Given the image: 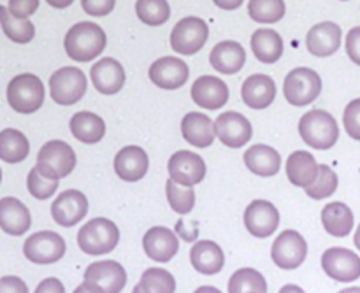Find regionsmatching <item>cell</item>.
<instances>
[{"mask_svg":"<svg viewBox=\"0 0 360 293\" xmlns=\"http://www.w3.org/2000/svg\"><path fill=\"white\" fill-rule=\"evenodd\" d=\"M108 46V35L94 21H79L69 28L63 39V48L74 62H91L102 55Z\"/></svg>","mask_w":360,"mask_h":293,"instance_id":"6da1fadb","label":"cell"},{"mask_svg":"<svg viewBox=\"0 0 360 293\" xmlns=\"http://www.w3.org/2000/svg\"><path fill=\"white\" fill-rule=\"evenodd\" d=\"M299 136L313 150H330L340 139V126L330 112L322 109L308 111L299 122Z\"/></svg>","mask_w":360,"mask_h":293,"instance_id":"7a4b0ae2","label":"cell"},{"mask_svg":"<svg viewBox=\"0 0 360 293\" xmlns=\"http://www.w3.org/2000/svg\"><path fill=\"white\" fill-rule=\"evenodd\" d=\"M6 97L7 104L11 105L13 111L20 112V115H32V112L39 111L44 104L46 90L41 77L25 72L18 74L9 81Z\"/></svg>","mask_w":360,"mask_h":293,"instance_id":"3957f363","label":"cell"},{"mask_svg":"<svg viewBox=\"0 0 360 293\" xmlns=\"http://www.w3.org/2000/svg\"><path fill=\"white\" fill-rule=\"evenodd\" d=\"M120 230L108 218H94L77 232V246L86 255H105L118 246Z\"/></svg>","mask_w":360,"mask_h":293,"instance_id":"277c9868","label":"cell"},{"mask_svg":"<svg viewBox=\"0 0 360 293\" xmlns=\"http://www.w3.org/2000/svg\"><path fill=\"white\" fill-rule=\"evenodd\" d=\"M322 93V77L309 67H297L290 70L283 81V95L288 104L304 108L313 104Z\"/></svg>","mask_w":360,"mask_h":293,"instance_id":"5b68a950","label":"cell"},{"mask_svg":"<svg viewBox=\"0 0 360 293\" xmlns=\"http://www.w3.org/2000/svg\"><path fill=\"white\" fill-rule=\"evenodd\" d=\"M35 167L46 178L60 181L76 167V153L63 141H49L39 150Z\"/></svg>","mask_w":360,"mask_h":293,"instance_id":"8992f818","label":"cell"},{"mask_svg":"<svg viewBox=\"0 0 360 293\" xmlns=\"http://www.w3.org/2000/svg\"><path fill=\"white\" fill-rule=\"evenodd\" d=\"M86 76L77 67H62L49 77V95L58 105H74L86 93Z\"/></svg>","mask_w":360,"mask_h":293,"instance_id":"52a82bcc","label":"cell"},{"mask_svg":"<svg viewBox=\"0 0 360 293\" xmlns=\"http://www.w3.org/2000/svg\"><path fill=\"white\" fill-rule=\"evenodd\" d=\"M125 285V267L115 260L90 263L84 271L83 287L90 293H122Z\"/></svg>","mask_w":360,"mask_h":293,"instance_id":"ba28073f","label":"cell"},{"mask_svg":"<svg viewBox=\"0 0 360 293\" xmlns=\"http://www.w3.org/2000/svg\"><path fill=\"white\" fill-rule=\"evenodd\" d=\"M210 27L202 18L186 16L174 25L171 32V48L178 55L192 56L206 46Z\"/></svg>","mask_w":360,"mask_h":293,"instance_id":"9c48e42d","label":"cell"},{"mask_svg":"<svg viewBox=\"0 0 360 293\" xmlns=\"http://www.w3.org/2000/svg\"><path fill=\"white\" fill-rule=\"evenodd\" d=\"M67 252L65 241L60 234L51 230L35 232L27 237L23 245V255L28 262L37 266H49L63 259Z\"/></svg>","mask_w":360,"mask_h":293,"instance_id":"30bf717a","label":"cell"},{"mask_svg":"<svg viewBox=\"0 0 360 293\" xmlns=\"http://www.w3.org/2000/svg\"><path fill=\"white\" fill-rule=\"evenodd\" d=\"M271 256L280 269H297L304 263L306 256H308V242L299 232L283 230L274 239Z\"/></svg>","mask_w":360,"mask_h":293,"instance_id":"8fae6325","label":"cell"},{"mask_svg":"<svg viewBox=\"0 0 360 293\" xmlns=\"http://www.w3.org/2000/svg\"><path fill=\"white\" fill-rule=\"evenodd\" d=\"M169 179L183 186H190L193 188L195 185L204 181L206 178V162L202 157L192 151H176L167 164Z\"/></svg>","mask_w":360,"mask_h":293,"instance_id":"7c38bea8","label":"cell"},{"mask_svg":"<svg viewBox=\"0 0 360 293\" xmlns=\"http://www.w3.org/2000/svg\"><path fill=\"white\" fill-rule=\"evenodd\" d=\"M214 136L227 148H243L253 136L252 123L238 111H225L214 119Z\"/></svg>","mask_w":360,"mask_h":293,"instance_id":"4fadbf2b","label":"cell"},{"mask_svg":"<svg viewBox=\"0 0 360 293\" xmlns=\"http://www.w3.org/2000/svg\"><path fill=\"white\" fill-rule=\"evenodd\" d=\"M322 269L340 283H352L360 278V256L347 248H329L322 255Z\"/></svg>","mask_w":360,"mask_h":293,"instance_id":"5bb4252c","label":"cell"},{"mask_svg":"<svg viewBox=\"0 0 360 293\" xmlns=\"http://www.w3.org/2000/svg\"><path fill=\"white\" fill-rule=\"evenodd\" d=\"M148 76L162 90H178L188 81L190 69L178 56H162L151 63Z\"/></svg>","mask_w":360,"mask_h":293,"instance_id":"9a60e30c","label":"cell"},{"mask_svg":"<svg viewBox=\"0 0 360 293\" xmlns=\"http://www.w3.org/2000/svg\"><path fill=\"white\" fill-rule=\"evenodd\" d=\"M88 214V199L79 190H65L51 204V218L60 227L70 228Z\"/></svg>","mask_w":360,"mask_h":293,"instance_id":"2e32d148","label":"cell"},{"mask_svg":"<svg viewBox=\"0 0 360 293\" xmlns=\"http://www.w3.org/2000/svg\"><path fill=\"white\" fill-rule=\"evenodd\" d=\"M245 225L253 237L267 239L280 225V211L269 200H253L245 211Z\"/></svg>","mask_w":360,"mask_h":293,"instance_id":"e0dca14e","label":"cell"},{"mask_svg":"<svg viewBox=\"0 0 360 293\" xmlns=\"http://www.w3.org/2000/svg\"><path fill=\"white\" fill-rule=\"evenodd\" d=\"M192 100L206 111H218L229 102V86L217 76H200L192 84Z\"/></svg>","mask_w":360,"mask_h":293,"instance_id":"ac0fdd59","label":"cell"},{"mask_svg":"<svg viewBox=\"0 0 360 293\" xmlns=\"http://www.w3.org/2000/svg\"><path fill=\"white\" fill-rule=\"evenodd\" d=\"M341 39H343V30L340 25L334 21H322L309 28L306 35V49L313 56L326 58V56H333L340 49Z\"/></svg>","mask_w":360,"mask_h":293,"instance_id":"d6986e66","label":"cell"},{"mask_svg":"<svg viewBox=\"0 0 360 293\" xmlns=\"http://www.w3.org/2000/svg\"><path fill=\"white\" fill-rule=\"evenodd\" d=\"M90 79L95 90L102 95H116L125 86V69L118 60L105 56L90 69Z\"/></svg>","mask_w":360,"mask_h":293,"instance_id":"ffe728a7","label":"cell"},{"mask_svg":"<svg viewBox=\"0 0 360 293\" xmlns=\"http://www.w3.org/2000/svg\"><path fill=\"white\" fill-rule=\"evenodd\" d=\"M243 102L253 111L269 108L276 98V83L267 74H252L241 86Z\"/></svg>","mask_w":360,"mask_h":293,"instance_id":"44dd1931","label":"cell"},{"mask_svg":"<svg viewBox=\"0 0 360 293\" xmlns=\"http://www.w3.org/2000/svg\"><path fill=\"white\" fill-rule=\"evenodd\" d=\"M143 248L153 262L167 263L178 253L179 239L167 227H153L144 234Z\"/></svg>","mask_w":360,"mask_h":293,"instance_id":"7402d4cb","label":"cell"},{"mask_svg":"<svg viewBox=\"0 0 360 293\" xmlns=\"http://www.w3.org/2000/svg\"><path fill=\"white\" fill-rule=\"evenodd\" d=\"M150 167L148 153L139 146H125L115 157V172L127 183H136L146 176Z\"/></svg>","mask_w":360,"mask_h":293,"instance_id":"603a6c76","label":"cell"},{"mask_svg":"<svg viewBox=\"0 0 360 293\" xmlns=\"http://www.w3.org/2000/svg\"><path fill=\"white\" fill-rule=\"evenodd\" d=\"M32 225V216L28 207L16 197L0 199V228L7 235L20 237L27 234Z\"/></svg>","mask_w":360,"mask_h":293,"instance_id":"cb8c5ba5","label":"cell"},{"mask_svg":"<svg viewBox=\"0 0 360 293\" xmlns=\"http://www.w3.org/2000/svg\"><path fill=\"white\" fill-rule=\"evenodd\" d=\"M210 63L217 72L232 76L245 67L246 51L238 41H221L211 49Z\"/></svg>","mask_w":360,"mask_h":293,"instance_id":"d4e9b609","label":"cell"},{"mask_svg":"<svg viewBox=\"0 0 360 293\" xmlns=\"http://www.w3.org/2000/svg\"><path fill=\"white\" fill-rule=\"evenodd\" d=\"M181 134L183 139L192 146L200 148H210L214 141V122L204 112H188L183 116L181 119Z\"/></svg>","mask_w":360,"mask_h":293,"instance_id":"484cf974","label":"cell"},{"mask_svg":"<svg viewBox=\"0 0 360 293\" xmlns=\"http://www.w3.org/2000/svg\"><path fill=\"white\" fill-rule=\"evenodd\" d=\"M190 262L197 273L214 276L225 266V255L220 246L213 241H199L190 249Z\"/></svg>","mask_w":360,"mask_h":293,"instance_id":"4316f807","label":"cell"},{"mask_svg":"<svg viewBox=\"0 0 360 293\" xmlns=\"http://www.w3.org/2000/svg\"><path fill=\"white\" fill-rule=\"evenodd\" d=\"M245 164L253 174L271 178L280 172L281 157L274 148L266 146V144H253L245 151Z\"/></svg>","mask_w":360,"mask_h":293,"instance_id":"83f0119b","label":"cell"},{"mask_svg":"<svg viewBox=\"0 0 360 293\" xmlns=\"http://www.w3.org/2000/svg\"><path fill=\"white\" fill-rule=\"evenodd\" d=\"M319 167L315 157L308 151H295L287 160L288 181L299 188H308L319 178Z\"/></svg>","mask_w":360,"mask_h":293,"instance_id":"f1b7e54d","label":"cell"},{"mask_svg":"<svg viewBox=\"0 0 360 293\" xmlns=\"http://www.w3.org/2000/svg\"><path fill=\"white\" fill-rule=\"evenodd\" d=\"M252 53L255 58L262 63H276L283 55V39L273 28H259L253 32L252 41Z\"/></svg>","mask_w":360,"mask_h":293,"instance_id":"f546056e","label":"cell"},{"mask_svg":"<svg viewBox=\"0 0 360 293\" xmlns=\"http://www.w3.org/2000/svg\"><path fill=\"white\" fill-rule=\"evenodd\" d=\"M70 132L74 139L84 144H97L105 136V123L98 115L90 111H79L70 118Z\"/></svg>","mask_w":360,"mask_h":293,"instance_id":"4dcf8cb0","label":"cell"},{"mask_svg":"<svg viewBox=\"0 0 360 293\" xmlns=\"http://www.w3.org/2000/svg\"><path fill=\"white\" fill-rule=\"evenodd\" d=\"M354 213L343 202H330L322 209V225L333 237H348L354 230Z\"/></svg>","mask_w":360,"mask_h":293,"instance_id":"1f68e13d","label":"cell"},{"mask_svg":"<svg viewBox=\"0 0 360 293\" xmlns=\"http://www.w3.org/2000/svg\"><path fill=\"white\" fill-rule=\"evenodd\" d=\"M30 143L27 136L16 129H4L0 132V160L6 164H20L27 160Z\"/></svg>","mask_w":360,"mask_h":293,"instance_id":"d6a6232c","label":"cell"},{"mask_svg":"<svg viewBox=\"0 0 360 293\" xmlns=\"http://www.w3.org/2000/svg\"><path fill=\"white\" fill-rule=\"evenodd\" d=\"M0 27L6 37L16 44H28L35 37L34 23L30 20L13 16L6 6H0Z\"/></svg>","mask_w":360,"mask_h":293,"instance_id":"836d02e7","label":"cell"},{"mask_svg":"<svg viewBox=\"0 0 360 293\" xmlns=\"http://www.w3.org/2000/svg\"><path fill=\"white\" fill-rule=\"evenodd\" d=\"M287 13L283 0H250L248 14L255 23L274 25Z\"/></svg>","mask_w":360,"mask_h":293,"instance_id":"e575fe53","label":"cell"},{"mask_svg":"<svg viewBox=\"0 0 360 293\" xmlns=\"http://www.w3.org/2000/svg\"><path fill=\"white\" fill-rule=\"evenodd\" d=\"M229 293H267V283L259 271L245 267L231 276Z\"/></svg>","mask_w":360,"mask_h":293,"instance_id":"d590c367","label":"cell"},{"mask_svg":"<svg viewBox=\"0 0 360 293\" xmlns=\"http://www.w3.org/2000/svg\"><path fill=\"white\" fill-rule=\"evenodd\" d=\"M136 14L148 27H160L171 18V6L167 0H137Z\"/></svg>","mask_w":360,"mask_h":293,"instance_id":"8d00e7d4","label":"cell"},{"mask_svg":"<svg viewBox=\"0 0 360 293\" xmlns=\"http://www.w3.org/2000/svg\"><path fill=\"white\" fill-rule=\"evenodd\" d=\"M141 288L144 293H174L176 280L169 271L160 269V267H151L144 271L139 281Z\"/></svg>","mask_w":360,"mask_h":293,"instance_id":"74e56055","label":"cell"},{"mask_svg":"<svg viewBox=\"0 0 360 293\" xmlns=\"http://www.w3.org/2000/svg\"><path fill=\"white\" fill-rule=\"evenodd\" d=\"M165 193H167V202L171 209L178 214H188L195 206V193L190 186H183L167 179L165 183Z\"/></svg>","mask_w":360,"mask_h":293,"instance_id":"f35d334b","label":"cell"},{"mask_svg":"<svg viewBox=\"0 0 360 293\" xmlns=\"http://www.w3.org/2000/svg\"><path fill=\"white\" fill-rule=\"evenodd\" d=\"M338 190V174L329 167V165H320L319 167V178L313 185L304 188L306 195L311 197L315 200L327 199V197L334 195Z\"/></svg>","mask_w":360,"mask_h":293,"instance_id":"ab89813d","label":"cell"},{"mask_svg":"<svg viewBox=\"0 0 360 293\" xmlns=\"http://www.w3.org/2000/svg\"><path fill=\"white\" fill-rule=\"evenodd\" d=\"M27 188L28 193H30L34 199L46 200L51 195H55V192L58 190V181L46 178V176H42L41 172L37 171V167H34L28 172Z\"/></svg>","mask_w":360,"mask_h":293,"instance_id":"60d3db41","label":"cell"},{"mask_svg":"<svg viewBox=\"0 0 360 293\" xmlns=\"http://www.w3.org/2000/svg\"><path fill=\"white\" fill-rule=\"evenodd\" d=\"M343 125L352 139L360 141V98H355L345 108Z\"/></svg>","mask_w":360,"mask_h":293,"instance_id":"b9f144b4","label":"cell"},{"mask_svg":"<svg viewBox=\"0 0 360 293\" xmlns=\"http://www.w3.org/2000/svg\"><path fill=\"white\" fill-rule=\"evenodd\" d=\"M115 6L116 0H81V7L84 13L94 18L108 16L109 13H112Z\"/></svg>","mask_w":360,"mask_h":293,"instance_id":"7bdbcfd3","label":"cell"},{"mask_svg":"<svg viewBox=\"0 0 360 293\" xmlns=\"http://www.w3.org/2000/svg\"><path fill=\"white\" fill-rule=\"evenodd\" d=\"M7 9L11 14L21 20H28L32 14L37 13L39 9V0H9L7 2Z\"/></svg>","mask_w":360,"mask_h":293,"instance_id":"ee69618b","label":"cell"},{"mask_svg":"<svg viewBox=\"0 0 360 293\" xmlns=\"http://www.w3.org/2000/svg\"><path fill=\"white\" fill-rule=\"evenodd\" d=\"M345 46H347V55L350 56L352 62L360 67V27H354L348 32Z\"/></svg>","mask_w":360,"mask_h":293,"instance_id":"f6af8a7d","label":"cell"},{"mask_svg":"<svg viewBox=\"0 0 360 293\" xmlns=\"http://www.w3.org/2000/svg\"><path fill=\"white\" fill-rule=\"evenodd\" d=\"M0 293H28V287L18 276L0 278Z\"/></svg>","mask_w":360,"mask_h":293,"instance_id":"bcb514c9","label":"cell"},{"mask_svg":"<svg viewBox=\"0 0 360 293\" xmlns=\"http://www.w3.org/2000/svg\"><path fill=\"white\" fill-rule=\"evenodd\" d=\"M34 293H65V287L56 278H46L37 285Z\"/></svg>","mask_w":360,"mask_h":293,"instance_id":"7dc6e473","label":"cell"},{"mask_svg":"<svg viewBox=\"0 0 360 293\" xmlns=\"http://www.w3.org/2000/svg\"><path fill=\"white\" fill-rule=\"evenodd\" d=\"M214 6L220 7V9L224 11H236L238 7L243 6V2L245 0H213Z\"/></svg>","mask_w":360,"mask_h":293,"instance_id":"c3c4849f","label":"cell"},{"mask_svg":"<svg viewBox=\"0 0 360 293\" xmlns=\"http://www.w3.org/2000/svg\"><path fill=\"white\" fill-rule=\"evenodd\" d=\"M46 2L51 7H55V9H65V7H69L74 0H46Z\"/></svg>","mask_w":360,"mask_h":293,"instance_id":"681fc988","label":"cell"},{"mask_svg":"<svg viewBox=\"0 0 360 293\" xmlns=\"http://www.w3.org/2000/svg\"><path fill=\"white\" fill-rule=\"evenodd\" d=\"M278 293H306V292L302 290L301 287H297V285H285V287Z\"/></svg>","mask_w":360,"mask_h":293,"instance_id":"f907efd6","label":"cell"},{"mask_svg":"<svg viewBox=\"0 0 360 293\" xmlns=\"http://www.w3.org/2000/svg\"><path fill=\"white\" fill-rule=\"evenodd\" d=\"M193 293H221V292L214 287H200V288H197Z\"/></svg>","mask_w":360,"mask_h":293,"instance_id":"816d5d0a","label":"cell"},{"mask_svg":"<svg viewBox=\"0 0 360 293\" xmlns=\"http://www.w3.org/2000/svg\"><path fill=\"white\" fill-rule=\"evenodd\" d=\"M354 242H355V246H357V249L360 252V225L357 227V232H355Z\"/></svg>","mask_w":360,"mask_h":293,"instance_id":"f5cc1de1","label":"cell"},{"mask_svg":"<svg viewBox=\"0 0 360 293\" xmlns=\"http://www.w3.org/2000/svg\"><path fill=\"white\" fill-rule=\"evenodd\" d=\"M340 293H360V287H352V288H345Z\"/></svg>","mask_w":360,"mask_h":293,"instance_id":"db71d44e","label":"cell"},{"mask_svg":"<svg viewBox=\"0 0 360 293\" xmlns=\"http://www.w3.org/2000/svg\"><path fill=\"white\" fill-rule=\"evenodd\" d=\"M74 293H90V292H88V290H86V288H84V287H83V285H79V287H77V288H76V290H74Z\"/></svg>","mask_w":360,"mask_h":293,"instance_id":"11a10c76","label":"cell"},{"mask_svg":"<svg viewBox=\"0 0 360 293\" xmlns=\"http://www.w3.org/2000/svg\"><path fill=\"white\" fill-rule=\"evenodd\" d=\"M132 293H144V292H143V288H141V285H139V283H137V285H136V287H134V290H132Z\"/></svg>","mask_w":360,"mask_h":293,"instance_id":"9f6ffc18","label":"cell"},{"mask_svg":"<svg viewBox=\"0 0 360 293\" xmlns=\"http://www.w3.org/2000/svg\"><path fill=\"white\" fill-rule=\"evenodd\" d=\"M0 183H2V169H0Z\"/></svg>","mask_w":360,"mask_h":293,"instance_id":"6f0895ef","label":"cell"},{"mask_svg":"<svg viewBox=\"0 0 360 293\" xmlns=\"http://www.w3.org/2000/svg\"><path fill=\"white\" fill-rule=\"evenodd\" d=\"M341 2H347V0H341Z\"/></svg>","mask_w":360,"mask_h":293,"instance_id":"680465c9","label":"cell"}]
</instances>
